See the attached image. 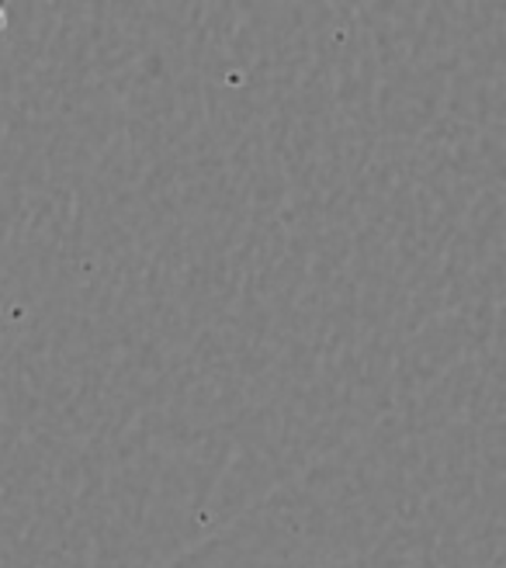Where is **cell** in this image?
Wrapping results in <instances>:
<instances>
[{
    "label": "cell",
    "mask_w": 506,
    "mask_h": 568,
    "mask_svg": "<svg viewBox=\"0 0 506 568\" xmlns=\"http://www.w3.org/2000/svg\"><path fill=\"white\" fill-rule=\"evenodd\" d=\"M8 24V14H4V8H0V28H4Z\"/></svg>",
    "instance_id": "cell-1"
}]
</instances>
